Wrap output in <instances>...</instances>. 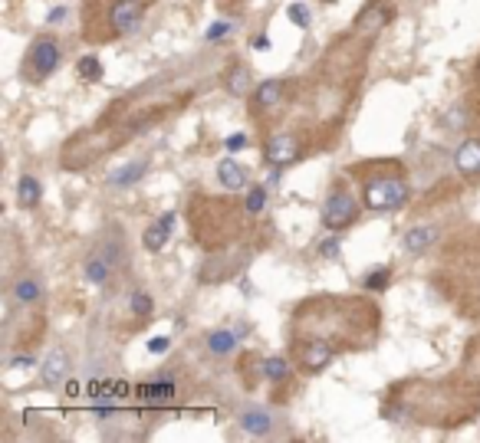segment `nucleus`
Masks as SVG:
<instances>
[{
  "label": "nucleus",
  "mask_w": 480,
  "mask_h": 443,
  "mask_svg": "<svg viewBox=\"0 0 480 443\" xmlns=\"http://www.w3.org/2000/svg\"><path fill=\"white\" fill-rule=\"evenodd\" d=\"M227 92L230 96H247V92H250V73H247V66H234L227 73Z\"/></svg>",
  "instance_id": "obj_21"
},
{
  "label": "nucleus",
  "mask_w": 480,
  "mask_h": 443,
  "mask_svg": "<svg viewBox=\"0 0 480 443\" xmlns=\"http://www.w3.org/2000/svg\"><path fill=\"white\" fill-rule=\"evenodd\" d=\"M218 181L227 187V191H240V187H247V171L240 168L234 158H224L218 164Z\"/></svg>",
  "instance_id": "obj_15"
},
{
  "label": "nucleus",
  "mask_w": 480,
  "mask_h": 443,
  "mask_svg": "<svg viewBox=\"0 0 480 443\" xmlns=\"http://www.w3.org/2000/svg\"><path fill=\"white\" fill-rule=\"evenodd\" d=\"M388 282H392V270H388V266H375L372 273H365L362 289L365 292H385L388 289Z\"/></svg>",
  "instance_id": "obj_22"
},
{
  "label": "nucleus",
  "mask_w": 480,
  "mask_h": 443,
  "mask_svg": "<svg viewBox=\"0 0 480 443\" xmlns=\"http://www.w3.org/2000/svg\"><path fill=\"white\" fill-rule=\"evenodd\" d=\"M230 30H234V23H230V20H218V23H211V27H208L204 40H208V43H218V40L230 36Z\"/></svg>",
  "instance_id": "obj_27"
},
{
  "label": "nucleus",
  "mask_w": 480,
  "mask_h": 443,
  "mask_svg": "<svg viewBox=\"0 0 480 443\" xmlns=\"http://www.w3.org/2000/svg\"><path fill=\"white\" fill-rule=\"evenodd\" d=\"M50 23H63L66 20V7H56V10H50V17H46Z\"/></svg>",
  "instance_id": "obj_33"
},
{
  "label": "nucleus",
  "mask_w": 480,
  "mask_h": 443,
  "mask_svg": "<svg viewBox=\"0 0 480 443\" xmlns=\"http://www.w3.org/2000/svg\"><path fill=\"white\" fill-rule=\"evenodd\" d=\"M59 63H63V50H59V43H56V40H50V36H40V40L30 46L23 69H30V79H36V82H40V79L53 76L56 69H59Z\"/></svg>",
  "instance_id": "obj_2"
},
{
  "label": "nucleus",
  "mask_w": 480,
  "mask_h": 443,
  "mask_svg": "<svg viewBox=\"0 0 480 443\" xmlns=\"http://www.w3.org/2000/svg\"><path fill=\"white\" fill-rule=\"evenodd\" d=\"M437 240V230L435 227H411L408 233L402 237V249L404 253H411V256H421V253H428V249L435 247Z\"/></svg>",
  "instance_id": "obj_12"
},
{
  "label": "nucleus",
  "mask_w": 480,
  "mask_h": 443,
  "mask_svg": "<svg viewBox=\"0 0 480 443\" xmlns=\"http://www.w3.org/2000/svg\"><path fill=\"white\" fill-rule=\"evenodd\" d=\"M145 174H148V161H145V158H139V161H129V164H122L119 171H112L109 177H106V184H109V187H132V184H139L145 177Z\"/></svg>",
  "instance_id": "obj_13"
},
{
  "label": "nucleus",
  "mask_w": 480,
  "mask_h": 443,
  "mask_svg": "<svg viewBox=\"0 0 480 443\" xmlns=\"http://www.w3.org/2000/svg\"><path fill=\"white\" fill-rule=\"evenodd\" d=\"M286 17H290L299 30L309 27V7H306V3H290V7H286Z\"/></svg>",
  "instance_id": "obj_26"
},
{
  "label": "nucleus",
  "mask_w": 480,
  "mask_h": 443,
  "mask_svg": "<svg viewBox=\"0 0 480 443\" xmlns=\"http://www.w3.org/2000/svg\"><path fill=\"white\" fill-rule=\"evenodd\" d=\"M454 164H458L460 174H467V177H477V174H480V141L477 138H467V141H464L458 152H454Z\"/></svg>",
  "instance_id": "obj_14"
},
{
  "label": "nucleus",
  "mask_w": 480,
  "mask_h": 443,
  "mask_svg": "<svg viewBox=\"0 0 480 443\" xmlns=\"http://www.w3.org/2000/svg\"><path fill=\"white\" fill-rule=\"evenodd\" d=\"M171 230H175V214L168 210V214H162L155 224H148V230L142 233V247L148 249V253L164 249V243H168V237H171Z\"/></svg>",
  "instance_id": "obj_10"
},
{
  "label": "nucleus",
  "mask_w": 480,
  "mask_h": 443,
  "mask_svg": "<svg viewBox=\"0 0 480 443\" xmlns=\"http://www.w3.org/2000/svg\"><path fill=\"white\" fill-rule=\"evenodd\" d=\"M224 145H227V152H243V148H247V135H243V131L227 135V141H224Z\"/></svg>",
  "instance_id": "obj_30"
},
{
  "label": "nucleus",
  "mask_w": 480,
  "mask_h": 443,
  "mask_svg": "<svg viewBox=\"0 0 480 443\" xmlns=\"http://www.w3.org/2000/svg\"><path fill=\"white\" fill-rule=\"evenodd\" d=\"M135 394L142 400H148V404H168V400L175 398V378H171V371H162V375H155L152 381L139 384Z\"/></svg>",
  "instance_id": "obj_8"
},
{
  "label": "nucleus",
  "mask_w": 480,
  "mask_h": 443,
  "mask_svg": "<svg viewBox=\"0 0 480 443\" xmlns=\"http://www.w3.org/2000/svg\"><path fill=\"white\" fill-rule=\"evenodd\" d=\"M408 201V184L402 177H375L365 184V207L369 210H395Z\"/></svg>",
  "instance_id": "obj_1"
},
{
  "label": "nucleus",
  "mask_w": 480,
  "mask_h": 443,
  "mask_svg": "<svg viewBox=\"0 0 480 443\" xmlns=\"http://www.w3.org/2000/svg\"><path fill=\"white\" fill-rule=\"evenodd\" d=\"M260 371H263V378L276 384V381H286V378H290V371H293V368H290V361H286V358L273 355V358H263Z\"/></svg>",
  "instance_id": "obj_20"
},
{
  "label": "nucleus",
  "mask_w": 480,
  "mask_h": 443,
  "mask_svg": "<svg viewBox=\"0 0 480 443\" xmlns=\"http://www.w3.org/2000/svg\"><path fill=\"white\" fill-rule=\"evenodd\" d=\"M17 201H20V207H36L40 204V201H43V187H40V181L30 177V174H23L20 181H17Z\"/></svg>",
  "instance_id": "obj_18"
},
{
  "label": "nucleus",
  "mask_w": 480,
  "mask_h": 443,
  "mask_svg": "<svg viewBox=\"0 0 480 443\" xmlns=\"http://www.w3.org/2000/svg\"><path fill=\"white\" fill-rule=\"evenodd\" d=\"M237 427L243 433H250V437H270L273 433V414L267 407H243L237 414Z\"/></svg>",
  "instance_id": "obj_7"
},
{
  "label": "nucleus",
  "mask_w": 480,
  "mask_h": 443,
  "mask_svg": "<svg viewBox=\"0 0 480 443\" xmlns=\"http://www.w3.org/2000/svg\"><path fill=\"white\" fill-rule=\"evenodd\" d=\"M76 76L83 79V82H99V79H102V63H99V56H79Z\"/></svg>",
  "instance_id": "obj_23"
},
{
  "label": "nucleus",
  "mask_w": 480,
  "mask_h": 443,
  "mask_svg": "<svg viewBox=\"0 0 480 443\" xmlns=\"http://www.w3.org/2000/svg\"><path fill=\"white\" fill-rule=\"evenodd\" d=\"M66 378H69V355H66L63 348H53L46 355L43 368H40V381H43L46 388H59Z\"/></svg>",
  "instance_id": "obj_9"
},
{
  "label": "nucleus",
  "mask_w": 480,
  "mask_h": 443,
  "mask_svg": "<svg viewBox=\"0 0 480 443\" xmlns=\"http://www.w3.org/2000/svg\"><path fill=\"white\" fill-rule=\"evenodd\" d=\"M142 17H145L142 0H115L109 10V23L115 33H135L142 27Z\"/></svg>",
  "instance_id": "obj_4"
},
{
  "label": "nucleus",
  "mask_w": 480,
  "mask_h": 443,
  "mask_svg": "<svg viewBox=\"0 0 480 443\" xmlns=\"http://www.w3.org/2000/svg\"><path fill=\"white\" fill-rule=\"evenodd\" d=\"M286 92V82L283 79H263V82H257V89L250 92V106L257 108V112H263V108H273L280 99H283Z\"/></svg>",
  "instance_id": "obj_11"
},
{
  "label": "nucleus",
  "mask_w": 480,
  "mask_h": 443,
  "mask_svg": "<svg viewBox=\"0 0 480 443\" xmlns=\"http://www.w3.org/2000/svg\"><path fill=\"white\" fill-rule=\"evenodd\" d=\"M253 50H270V36H267V33L253 36Z\"/></svg>",
  "instance_id": "obj_31"
},
{
  "label": "nucleus",
  "mask_w": 480,
  "mask_h": 443,
  "mask_svg": "<svg viewBox=\"0 0 480 443\" xmlns=\"http://www.w3.org/2000/svg\"><path fill=\"white\" fill-rule=\"evenodd\" d=\"M267 201H270V191H267V184H260V187H250L247 191V214H263V207H267Z\"/></svg>",
  "instance_id": "obj_25"
},
{
  "label": "nucleus",
  "mask_w": 480,
  "mask_h": 443,
  "mask_svg": "<svg viewBox=\"0 0 480 443\" xmlns=\"http://www.w3.org/2000/svg\"><path fill=\"white\" fill-rule=\"evenodd\" d=\"M204 342H208L211 355H230L237 348V332L234 328H214V332H208Z\"/></svg>",
  "instance_id": "obj_16"
},
{
  "label": "nucleus",
  "mask_w": 480,
  "mask_h": 443,
  "mask_svg": "<svg viewBox=\"0 0 480 443\" xmlns=\"http://www.w3.org/2000/svg\"><path fill=\"white\" fill-rule=\"evenodd\" d=\"M339 249H342V240L329 237V240H323V243H319V256H326V260H336Z\"/></svg>",
  "instance_id": "obj_28"
},
{
  "label": "nucleus",
  "mask_w": 480,
  "mask_h": 443,
  "mask_svg": "<svg viewBox=\"0 0 480 443\" xmlns=\"http://www.w3.org/2000/svg\"><path fill=\"white\" fill-rule=\"evenodd\" d=\"M296 154H299V145H296V138H290V135H270L267 145H263V158H267L270 168H286V164H293Z\"/></svg>",
  "instance_id": "obj_6"
},
{
  "label": "nucleus",
  "mask_w": 480,
  "mask_h": 443,
  "mask_svg": "<svg viewBox=\"0 0 480 443\" xmlns=\"http://www.w3.org/2000/svg\"><path fill=\"white\" fill-rule=\"evenodd\" d=\"M10 368H33V355H20V358H13Z\"/></svg>",
  "instance_id": "obj_32"
},
{
  "label": "nucleus",
  "mask_w": 480,
  "mask_h": 443,
  "mask_svg": "<svg viewBox=\"0 0 480 443\" xmlns=\"http://www.w3.org/2000/svg\"><path fill=\"white\" fill-rule=\"evenodd\" d=\"M129 309H132V315L148 319V315H152V296H148V292H142V289L129 292Z\"/></svg>",
  "instance_id": "obj_24"
},
{
  "label": "nucleus",
  "mask_w": 480,
  "mask_h": 443,
  "mask_svg": "<svg viewBox=\"0 0 480 443\" xmlns=\"http://www.w3.org/2000/svg\"><path fill=\"white\" fill-rule=\"evenodd\" d=\"M43 296V282L36 279V276H20V279L13 282V299L17 303H36Z\"/></svg>",
  "instance_id": "obj_19"
},
{
  "label": "nucleus",
  "mask_w": 480,
  "mask_h": 443,
  "mask_svg": "<svg viewBox=\"0 0 480 443\" xmlns=\"http://www.w3.org/2000/svg\"><path fill=\"white\" fill-rule=\"evenodd\" d=\"M168 348H171V338H168V335H155V338H148V351H152V355H164Z\"/></svg>",
  "instance_id": "obj_29"
},
{
  "label": "nucleus",
  "mask_w": 480,
  "mask_h": 443,
  "mask_svg": "<svg viewBox=\"0 0 480 443\" xmlns=\"http://www.w3.org/2000/svg\"><path fill=\"white\" fill-rule=\"evenodd\" d=\"M355 220H359V204H355V197H352L349 191L336 187V191L326 197V204H323V227L326 230H346V227H352Z\"/></svg>",
  "instance_id": "obj_3"
},
{
  "label": "nucleus",
  "mask_w": 480,
  "mask_h": 443,
  "mask_svg": "<svg viewBox=\"0 0 480 443\" xmlns=\"http://www.w3.org/2000/svg\"><path fill=\"white\" fill-rule=\"evenodd\" d=\"M332 358H336V345L326 342V338H309V342L299 345V361H303V368L309 371V375L323 371Z\"/></svg>",
  "instance_id": "obj_5"
},
{
  "label": "nucleus",
  "mask_w": 480,
  "mask_h": 443,
  "mask_svg": "<svg viewBox=\"0 0 480 443\" xmlns=\"http://www.w3.org/2000/svg\"><path fill=\"white\" fill-rule=\"evenodd\" d=\"M83 276H86L92 286H106L112 279V263L106 256H89L86 266H83Z\"/></svg>",
  "instance_id": "obj_17"
},
{
  "label": "nucleus",
  "mask_w": 480,
  "mask_h": 443,
  "mask_svg": "<svg viewBox=\"0 0 480 443\" xmlns=\"http://www.w3.org/2000/svg\"><path fill=\"white\" fill-rule=\"evenodd\" d=\"M323 3H336V0H323Z\"/></svg>",
  "instance_id": "obj_34"
}]
</instances>
